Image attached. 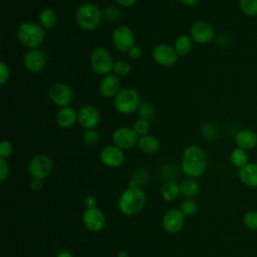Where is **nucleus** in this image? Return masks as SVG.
Segmentation results:
<instances>
[{
    "mask_svg": "<svg viewBox=\"0 0 257 257\" xmlns=\"http://www.w3.org/2000/svg\"><path fill=\"white\" fill-rule=\"evenodd\" d=\"M207 167V159L204 151L198 146L188 147L182 157V170L192 178L203 175Z\"/></svg>",
    "mask_w": 257,
    "mask_h": 257,
    "instance_id": "nucleus-1",
    "label": "nucleus"
},
{
    "mask_svg": "<svg viewBox=\"0 0 257 257\" xmlns=\"http://www.w3.org/2000/svg\"><path fill=\"white\" fill-rule=\"evenodd\" d=\"M146 204V196L139 187H130L120 196L118 208L124 215L133 216L140 213Z\"/></svg>",
    "mask_w": 257,
    "mask_h": 257,
    "instance_id": "nucleus-2",
    "label": "nucleus"
},
{
    "mask_svg": "<svg viewBox=\"0 0 257 257\" xmlns=\"http://www.w3.org/2000/svg\"><path fill=\"white\" fill-rule=\"evenodd\" d=\"M17 37L23 45L35 48L44 41L45 30L37 23L23 22L17 29Z\"/></svg>",
    "mask_w": 257,
    "mask_h": 257,
    "instance_id": "nucleus-3",
    "label": "nucleus"
},
{
    "mask_svg": "<svg viewBox=\"0 0 257 257\" xmlns=\"http://www.w3.org/2000/svg\"><path fill=\"white\" fill-rule=\"evenodd\" d=\"M102 19L101 10L92 3L80 5L76 11V22L84 30H94L98 27Z\"/></svg>",
    "mask_w": 257,
    "mask_h": 257,
    "instance_id": "nucleus-4",
    "label": "nucleus"
},
{
    "mask_svg": "<svg viewBox=\"0 0 257 257\" xmlns=\"http://www.w3.org/2000/svg\"><path fill=\"white\" fill-rule=\"evenodd\" d=\"M141 96L134 88L120 89L114 96V107L120 113H132L139 108Z\"/></svg>",
    "mask_w": 257,
    "mask_h": 257,
    "instance_id": "nucleus-5",
    "label": "nucleus"
},
{
    "mask_svg": "<svg viewBox=\"0 0 257 257\" xmlns=\"http://www.w3.org/2000/svg\"><path fill=\"white\" fill-rule=\"evenodd\" d=\"M91 67L97 74H109L113 69L114 62L112 61L110 53L104 47H96L92 50L91 56Z\"/></svg>",
    "mask_w": 257,
    "mask_h": 257,
    "instance_id": "nucleus-6",
    "label": "nucleus"
},
{
    "mask_svg": "<svg viewBox=\"0 0 257 257\" xmlns=\"http://www.w3.org/2000/svg\"><path fill=\"white\" fill-rule=\"evenodd\" d=\"M50 100L57 106H68L73 98V91L69 85L64 82L53 83L48 90Z\"/></svg>",
    "mask_w": 257,
    "mask_h": 257,
    "instance_id": "nucleus-7",
    "label": "nucleus"
},
{
    "mask_svg": "<svg viewBox=\"0 0 257 257\" xmlns=\"http://www.w3.org/2000/svg\"><path fill=\"white\" fill-rule=\"evenodd\" d=\"M52 171V161L48 156L37 155L28 165L29 174L35 178L43 180L49 176Z\"/></svg>",
    "mask_w": 257,
    "mask_h": 257,
    "instance_id": "nucleus-8",
    "label": "nucleus"
},
{
    "mask_svg": "<svg viewBox=\"0 0 257 257\" xmlns=\"http://www.w3.org/2000/svg\"><path fill=\"white\" fill-rule=\"evenodd\" d=\"M152 56L158 64L163 66H171L177 62L179 55L174 47L166 43H162L154 47Z\"/></svg>",
    "mask_w": 257,
    "mask_h": 257,
    "instance_id": "nucleus-9",
    "label": "nucleus"
},
{
    "mask_svg": "<svg viewBox=\"0 0 257 257\" xmlns=\"http://www.w3.org/2000/svg\"><path fill=\"white\" fill-rule=\"evenodd\" d=\"M112 42L119 51H128L135 45V35L126 26H118L112 32Z\"/></svg>",
    "mask_w": 257,
    "mask_h": 257,
    "instance_id": "nucleus-10",
    "label": "nucleus"
},
{
    "mask_svg": "<svg viewBox=\"0 0 257 257\" xmlns=\"http://www.w3.org/2000/svg\"><path fill=\"white\" fill-rule=\"evenodd\" d=\"M112 142L114 146L121 150H130L139 142L138 135L133 128L119 127L112 134Z\"/></svg>",
    "mask_w": 257,
    "mask_h": 257,
    "instance_id": "nucleus-11",
    "label": "nucleus"
},
{
    "mask_svg": "<svg viewBox=\"0 0 257 257\" xmlns=\"http://www.w3.org/2000/svg\"><path fill=\"white\" fill-rule=\"evenodd\" d=\"M47 63V55L43 50L32 49L28 51L23 59L24 67L30 72L42 70Z\"/></svg>",
    "mask_w": 257,
    "mask_h": 257,
    "instance_id": "nucleus-12",
    "label": "nucleus"
},
{
    "mask_svg": "<svg viewBox=\"0 0 257 257\" xmlns=\"http://www.w3.org/2000/svg\"><path fill=\"white\" fill-rule=\"evenodd\" d=\"M100 119V114L98 109L93 105H83L77 111V121L79 124L85 128H94Z\"/></svg>",
    "mask_w": 257,
    "mask_h": 257,
    "instance_id": "nucleus-13",
    "label": "nucleus"
},
{
    "mask_svg": "<svg viewBox=\"0 0 257 257\" xmlns=\"http://www.w3.org/2000/svg\"><path fill=\"white\" fill-rule=\"evenodd\" d=\"M214 34L213 27L205 21L196 22L190 29L191 38L200 44L210 42L214 38Z\"/></svg>",
    "mask_w": 257,
    "mask_h": 257,
    "instance_id": "nucleus-14",
    "label": "nucleus"
},
{
    "mask_svg": "<svg viewBox=\"0 0 257 257\" xmlns=\"http://www.w3.org/2000/svg\"><path fill=\"white\" fill-rule=\"evenodd\" d=\"M84 226L93 232L100 231L105 225V218L102 212L96 208L86 209L82 215Z\"/></svg>",
    "mask_w": 257,
    "mask_h": 257,
    "instance_id": "nucleus-15",
    "label": "nucleus"
},
{
    "mask_svg": "<svg viewBox=\"0 0 257 257\" xmlns=\"http://www.w3.org/2000/svg\"><path fill=\"white\" fill-rule=\"evenodd\" d=\"M100 160L101 162L110 168L119 167L124 160V155L116 146H107L100 152Z\"/></svg>",
    "mask_w": 257,
    "mask_h": 257,
    "instance_id": "nucleus-16",
    "label": "nucleus"
},
{
    "mask_svg": "<svg viewBox=\"0 0 257 257\" xmlns=\"http://www.w3.org/2000/svg\"><path fill=\"white\" fill-rule=\"evenodd\" d=\"M184 214L181 210L172 209L163 217V226L169 233H178L184 225Z\"/></svg>",
    "mask_w": 257,
    "mask_h": 257,
    "instance_id": "nucleus-17",
    "label": "nucleus"
},
{
    "mask_svg": "<svg viewBox=\"0 0 257 257\" xmlns=\"http://www.w3.org/2000/svg\"><path fill=\"white\" fill-rule=\"evenodd\" d=\"M120 80L115 74H107L99 83V93L105 98L115 96L119 91Z\"/></svg>",
    "mask_w": 257,
    "mask_h": 257,
    "instance_id": "nucleus-18",
    "label": "nucleus"
},
{
    "mask_svg": "<svg viewBox=\"0 0 257 257\" xmlns=\"http://www.w3.org/2000/svg\"><path fill=\"white\" fill-rule=\"evenodd\" d=\"M240 181L247 187L257 188V163H248L238 171Z\"/></svg>",
    "mask_w": 257,
    "mask_h": 257,
    "instance_id": "nucleus-19",
    "label": "nucleus"
},
{
    "mask_svg": "<svg viewBox=\"0 0 257 257\" xmlns=\"http://www.w3.org/2000/svg\"><path fill=\"white\" fill-rule=\"evenodd\" d=\"M235 144L245 151L252 150L257 146V135L251 130H241L235 136Z\"/></svg>",
    "mask_w": 257,
    "mask_h": 257,
    "instance_id": "nucleus-20",
    "label": "nucleus"
},
{
    "mask_svg": "<svg viewBox=\"0 0 257 257\" xmlns=\"http://www.w3.org/2000/svg\"><path fill=\"white\" fill-rule=\"evenodd\" d=\"M77 120V112L70 106L62 107L56 114V122L60 127H71Z\"/></svg>",
    "mask_w": 257,
    "mask_h": 257,
    "instance_id": "nucleus-21",
    "label": "nucleus"
},
{
    "mask_svg": "<svg viewBox=\"0 0 257 257\" xmlns=\"http://www.w3.org/2000/svg\"><path fill=\"white\" fill-rule=\"evenodd\" d=\"M139 148L146 154H154L160 149V141L153 135H145L138 142Z\"/></svg>",
    "mask_w": 257,
    "mask_h": 257,
    "instance_id": "nucleus-22",
    "label": "nucleus"
},
{
    "mask_svg": "<svg viewBox=\"0 0 257 257\" xmlns=\"http://www.w3.org/2000/svg\"><path fill=\"white\" fill-rule=\"evenodd\" d=\"M192 46H193V42H192L191 36L182 34L176 39L174 48H175L176 52L178 53V55L184 56L191 51Z\"/></svg>",
    "mask_w": 257,
    "mask_h": 257,
    "instance_id": "nucleus-23",
    "label": "nucleus"
},
{
    "mask_svg": "<svg viewBox=\"0 0 257 257\" xmlns=\"http://www.w3.org/2000/svg\"><path fill=\"white\" fill-rule=\"evenodd\" d=\"M57 20L56 12L52 8H44L39 13V21L44 29L52 28Z\"/></svg>",
    "mask_w": 257,
    "mask_h": 257,
    "instance_id": "nucleus-24",
    "label": "nucleus"
},
{
    "mask_svg": "<svg viewBox=\"0 0 257 257\" xmlns=\"http://www.w3.org/2000/svg\"><path fill=\"white\" fill-rule=\"evenodd\" d=\"M248 154L246 153L245 150L240 149V148H236L234 149L231 154H230V161L231 163L235 166L238 167L239 169L243 166H245L246 164H248Z\"/></svg>",
    "mask_w": 257,
    "mask_h": 257,
    "instance_id": "nucleus-25",
    "label": "nucleus"
},
{
    "mask_svg": "<svg viewBox=\"0 0 257 257\" xmlns=\"http://www.w3.org/2000/svg\"><path fill=\"white\" fill-rule=\"evenodd\" d=\"M180 193V189L174 182H167L163 185L161 189V194L163 198L167 201H173L175 200Z\"/></svg>",
    "mask_w": 257,
    "mask_h": 257,
    "instance_id": "nucleus-26",
    "label": "nucleus"
},
{
    "mask_svg": "<svg viewBox=\"0 0 257 257\" xmlns=\"http://www.w3.org/2000/svg\"><path fill=\"white\" fill-rule=\"evenodd\" d=\"M180 191L184 196L187 197H193L196 196L199 191H200V186L198 184V182H196L193 179H189V180H185L182 182L181 187H180Z\"/></svg>",
    "mask_w": 257,
    "mask_h": 257,
    "instance_id": "nucleus-27",
    "label": "nucleus"
},
{
    "mask_svg": "<svg viewBox=\"0 0 257 257\" xmlns=\"http://www.w3.org/2000/svg\"><path fill=\"white\" fill-rule=\"evenodd\" d=\"M242 12L250 17L257 15V0H239Z\"/></svg>",
    "mask_w": 257,
    "mask_h": 257,
    "instance_id": "nucleus-28",
    "label": "nucleus"
},
{
    "mask_svg": "<svg viewBox=\"0 0 257 257\" xmlns=\"http://www.w3.org/2000/svg\"><path fill=\"white\" fill-rule=\"evenodd\" d=\"M112 71L114 72L115 75H117L118 77L120 76H125L130 73L131 71V65L127 61L125 60H117L114 62L113 64V69Z\"/></svg>",
    "mask_w": 257,
    "mask_h": 257,
    "instance_id": "nucleus-29",
    "label": "nucleus"
},
{
    "mask_svg": "<svg viewBox=\"0 0 257 257\" xmlns=\"http://www.w3.org/2000/svg\"><path fill=\"white\" fill-rule=\"evenodd\" d=\"M198 210V205L194 200L188 199L181 204V211L186 216L194 215Z\"/></svg>",
    "mask_w": 257,
    "mask_h": 257,
    "instance_id": "nucleus-30",
    "label": "nucleus"
},
{
    "mask_svg": "<svg viewBox=\"0 0 257 257\" xmlns=\"http://www.w3.org/2000/svg\"><path fill=\"white\" fill-rule=\"evenodd\" d=\"M244 225L251 229L257 230V211H249L243 217Z\"/></svg>",
    "mask_w": 257,
    "mask_h": 257,
    "instance_id": "nucleus-31",
    "label": "nucleus"
},
{
    "mask_svg": "<svg viewBox=\"0 0 257 257\" xmlns=\"http://www.w3.org/2000/svg\"><path fill=\"white\" fill-rule=\"evenodd\" d=\"M149 128H150L149 121L147 119H144V118L138 119L134 123V127H133V130L136 132V134L138 136H142V137L147 135V133L149 132Z\"/></svg>",
    "mask_w": 257,
    "mask_h": 257,
    "instance_id": "nucleus-32",
    "label": "nucleus"
},
{
    "mask_svg": "<svg viewBox=\"0 0 257 257\" xmlns=\"http://www.w3.org/2000/svg\"><path fill=\"white\" fill-rule=\"evenodd\" d=\"M98 139H99V136H98L97 132L94 131L93 128L88 130L83 135V142L87 146H93L94 144H96L98 142Z\"/></svg>",
    "mask_w": 257,
    "mask_h": 257,
    "instance_id": "nucleus-33",
    "label": "nucleus"
},
{
    "mask_svg": "<svg viewBox=\"0 0 257 257\" xmlns=\"http://www.w3.org/2000/svg\"><path fill=\"white\" fill-rule=\"evenodd\" d=\"M13 152V147L8 141H2L0 145V157L1 159H6L11 156Z\"/></svg>",
    "mask_w": 257,
    "mask_h": 257,
    "instance_id": "nucleus-34",
    "label": "nucleus"
},
{
    "mask_svg": "<svg viewBox=\"0 0 257 257\" xmlns=\"http://www.w3.org/2000/svg\"><path fill=\"white\" fill-rule=\"evenodd\" d=\"M140 115L141 118L144 119H149L154 115V109L153 106L150 103H144L140 109Z\"/></svg>",
    "mask_w": 257,
    "mask_h": 257,
    "instance_id": "nucleus-35",
    "label": "nucleus"
},
{
    "mask_svg": "<svg viewBox=\"0 0 257 257\" xmlns=\"http://www.w3.org/2000/svg\"><path fill=\"white\" fill-rule=\"evenodd\" d=\"M10 71L8 65L4 61H0V83L4 84L9 79Z\"/></svg>",
    "mask_w": 257,
    "mask_h": 257,
    "instance_id": "nucleus-36",
    "label": "nucleus"
},
{
    "mask_svg": "<svg viewBox=\"0 0 257 257\" xmlns=\"http://www.w3.org/2000/svg\"><path fill=\"white\" fill-rule=\"evenodd\" d=\"M134 181L137 184H141V185H145L148 181V174L146 171L144 170H138L135 172L134 174Z\"/></svg>",
    "mask_w": 257,
    "mask_h": 257,
    "instance_id": "nucleus-37",
    "label": "nucleus"
},
{
    "mask_svg": "<svg viewBox=\"0 0 257 257\" xmlns=\"http://www.w3.org/2000/svg\"><path fill=\"white\" fill-rule=\"evenodd\" d=\"M9 168L5 159H0V180L4 181L8 177Z\"/></svg>",
    "mask_w": 257,
    "mask_h": 257,
    "instance_id": "nucleus-38",
    "label": "nucleus"
},
{
    "mask_svg": "<svg viewBox=\"0 0 257 257\" xmlns=\"http://www.w3.org/2000/svg\"><path fill=\"white\" fill-rule=\"evenodd\" d=\"M127 52H128L130 57L134 58V59H137V58L141 57V55H142V49L137 45H134Z\"/></svg>",
    "mask_w": 257,
    "mask_h": 257,
    "instance_id": "nucleus-39",
    "label": "nucleus"
},
{
    "mask_svg": "<svg viewBox=\"0 0 257 257\" xmlns=\"http://www.w3.org/2000/svg\"><path fill=\"white\" fill-rule=\"evenodd\" d=\"M30 188H31L33 191H35V192L39 191V190L42 188L41 180H40V179H35V178H33V180L30 182Z\"/></svg>",
    "mask_w": 257,
    "mask_h": 257,
    "instance_id": "nucleus-40",
    "label": "nucleus"
},
{
    "mask_svg": "<svg viewBox=\"0 0 257 257\" xmlns=\"http://www.w3.org/2000/svg\"><path fill=\"white\" fill-rule=\"evenodd\" d=\"M96 199L94 198V197H92V196H89V197H87L86 199H85V201H84V204H85V206H86V208L87 209H90V208H96Z\"/></svg>",
    "mask_w": 257,
    "mask_h": 257,
    "instance_id": "nucleus-41",
    "label": "nucleus"
},
{
    "mask_svg": "<svg viewBox=\"0 0 257 257\" xmlns=\"http://www.w3.org/2000/svg\"><path fill=\"white\" fill-rule=\"evenodd\" d=\"M138 0H116V2L118 4H120L121 6H124V7H128V6H132L134 5Z\"/></svg>",
    "mask_w": 257,
    "mask_h": 257,
    "instance_id": "nucleus-42",
    "label": "nucleus"
},
{
    "mask_svg": "<svg viewBox=\"0 0 257 257\" xmlns=\"http://www.w3.org/2000/svg\"><path fill=\"white\" fill-rule=\"evenodd\" d=\"M182 4L187 6H195L197 5L201 0H179Z\"/></svg>",
    "mask_w": 257,
    "mask_h": 257,
    "instance_id": "nucleus-43",
    "label": "nucleus"
},
{
    "mask_svg": "<svg viewBox=\"0 0 257 257\" xmlns=\"http://www.w3.org/2000/svg\"><path fill=\"white\" fill-rule=\"evenodd\" d=\"M56 257H73V255L68 251H61L57 254Z\"/></svg>",
    "mask_w": 257,
    "mask_h": 257,
    "instance_id": "nucleus-44",
    "label": "nucleus"
},
{
    "mask_svg": "<svg viewBox=\"0 0 257 257\" xmlns=\"http://www.w3.org/2000/svg\"><path fill=\"white\" fill-rule=\"evenodd\" d=\"M117 257H128V253L126 251H120L117 254Z\"/></svg>",
    "mask_w": 257,
    "mask_h": 257,
    "instance_id": "nucleus-45",
    "label": "nucleus"
}]
</instances>
